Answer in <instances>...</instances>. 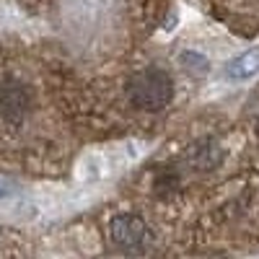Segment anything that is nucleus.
Returning a JSON list of instances; mask_svg holds the SVG:
<instances>
[{
	"instance_id": "1",
	"label": "nucleus",
	"mask_w": 259,
	"mask_h": 259,
	"mask_svg": "<svg viewBox=\"0 0 259 259\" xmlns=\"http://www.w3.org/2000/svg\"><path fill=\"white\" fill-rule=\"evenodd\" d=\"M36 112V91L29 78L0 73V135H18Z\"/></svg>"
},
{
	"instance_id": "2",
	"label": "nucleus",
	"mask_w": 259,
	"mask_h": 259,
	"mask_svg": "<svg viewBox=\"0 0 259 259\" xmlns=\"http://www.w3.org/2000/svg\"><path fill=\"white\" fill-rule=\"evenodd\" d=\"M171 80L163 70H143L130 78L127 83V96L133 99L140 109H163L171 101Z\"/></svg>"
},
{
	"instance_id": "3",
	"label": "nucleus",
	"mask_w": 259,
	"mask_h": 259,
	"mask_svg": "<svg viewBox=\"0 0 259 259\" xmlns=\"http://www.w3.org/2000/svg\"><path fill=\"white\" fill-rule=\"evenodd\" d=\"M114 244H119L127 251H145L153 244V233L145 226V221L135 218V215H119L109 226Z\"/></svg>"
},
{
	"instance_id": "4",
	"label": "nucleus",
	"mask_w": 259,
	"mask_h": 259,
	"mask_svg": "<svg viewBox=\"0 0 259 259\" xmlns=\"http://www.w3.org/2000/svg\"><path fill=\"white\" fill-rule=\"evenodd\" d=\"M259 70V50L254 52H244L239 60H233L231 62V68H228V75L236 78V80H241V78H249Z\"/></svg>"
}]
</instances>
